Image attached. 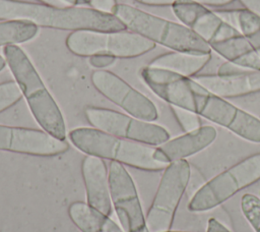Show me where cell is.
<instances>
[{
  "instance_id": "cell-1",
  "label": "cell",
  "mask_w": 260,
  "mask_h": 232,
  "mask_svg": "<svg viewBox=\"0 0 260 232\" xmlns=\"http://www.w3.org/2000/svg\"><path fill=\"white\" fill-rule=\"evenodd\" d=\"M0 19L23 20L63 31L125 32L127 27L114 14L86 7H55L43 3L0 0Z\"/></svg>"
},
{
  "instance_id": "cell-2",
  "label": "cell",
  "mask_w": 260,
  "mask_h": 232,
  "mask_svg": "<svg viewBox=\"0 0 260 232\" xmlns=\"http://www.w3.org/2000/svg\"><path fill=\"white\" fill-rule=\"evenodd\" d=\"M3 54L6 64L39 125L51 135L65 140L66 125L61 110L28 56L17 45L5 46Z\"/></svg>"
},
{
  "instance_id": "cell-3",
  "label": "cell",
  "mask_w": 260,
  "mask_h": 232,
  "mask_svg": "<svg viewBox=\"0 0 260 232\" xmlns=\"http://www.w3.org/2000/svg\"><path fill=\"white\" fill-rule=\"evenodd\" d=\"M69 139L79 151L144 171H164L169 164L154 158L155 147L124 139L98 128L78 127L69 132Z\"/></svg>"
},
{
  "instance_id": "cell-4",
  "label": "cell",
  "mask_w": 260,
  "mask_h": 232,
  "mask_svg": "<svg viewBox=\"0 0 260 232\" xmlns=\"http://www.w3.org/2000/svg\"><path fill=\"white\" fill-rule=\"evenodd\" d=\"M132 33L173 51L211 53L208 43L182 23L150 14L128 4H117L112 11Z\"/></svg>"
},
{
  "instance_id": "cell-5",
  "label": "cell",
  "mask_w": 260,
  "mask_h": 232,
  "mask_svg": "<svg viewBox=\"0 0 260 232\" xmlns=\"http://www.w3.org/2000/svg\"><path fill=\"white\" fill-rule=\"evenodd\" d=\"M260 180V153L248 156L204 183L188 204L190 212H206Z\"/></svg>"
},
{
  "instance_id": "cell-6",
  "label": "cell",
  "mask_w": 260,
  "mask_h": 232,
  "mask_svg": "<svg viewBox=\"0 0 260 232\" xmlns=\"http://www.w3.org/2000/svg\"><path fill=\"white\" fill-rule=\"evenodd\" d=\"M66 46L78 56L110 55L115 58H133L153 50L156 44L135 33L76 31L69 34Z\"/></svg>"
},
{
  "instance_id": "cell-7",
  "label": "cell",
  "mask_w": 260,
  "mask_h": 232,
  "mask_svg": "<svg viewBox=\"0 0 260 232\" xmlns=\"http://www.w3.org/2000/svg\"><path fill=\"white\" fill-rule=\"evenodd\" d=\"M190 177L191 167L187 160L172 162L165 168L151 206L145 216L149 232L171 230Z\"/></svg>"
},
{
  "instance_id": "cell-8",
  "label": "cell",
  "mask_w": 260,
  "mask_h": 232,
  "mask_svg": "<svg viewBox=\"0 0 260 232\" xmlns=\"http://www.w3.org/2000/svg\"><path fill=\"white\" fill-rule=\"evenodd\" d=\"M84 114L94 128L124 139L152 147H158L170 139V133L165 127L115 110L88 106Z\"/></svg>"
},
{
  "instance_id": "cell-9",
  "label": "cell",
  "mask_w": 260,
  "mask_h": 232,
  "mask_svg": "<svg viewBox=\"0 0 260 232\" xmlns=\"http://www.w3.org/2000/svg\"><path fill=\"white\" fill-rule=\"evenodd\" d=\"M144 83L161 100L170 104L197 113L200 96L207 93L192 77L152 66L140 69Z\"/></svg>"
},
{
  "instance_id": "cell-10",
  "label": "cell",
  "mask_w": 260,
  "mask_h": 232,
  "mask_svg": "<svg viewBox=\"0 0 260 232\" xmlns=\"http://www.w3.org/2000/svg\"><path fill=\"white\" fill-rule=\"evenodd\" d=\"M109 185L113 207L125 232H140L146 226L145 216L135 183L123 164L111 161Z\"/></svg>"
},
{
  "instance_id": "cell-11",
  "label": "cell",
  "mask_w": 260,
  "mask_h": 232,
  "mask_svg": "<svg viewBox=\"0 0 260 232\" xmlns=\"http://www.w3.org/2000/svg\"><path fill=\"white\" fill-rule=\"evenodd\" d=\"M197 114L248 141L260 142V119L226 99L209 92L203 94L198 101Z\"/></svg>"
},
{
  "instance_id": "cell-12",
  "label": "cell",
  "mask_w": 260,
  "mask_h": 232,
  "mask_svg": "<svg viewBox=\"0 0 260 232\" xmlns=\"http://www.w3.org/2000/svg\"><path fill=\"white\" fill-rule=\"evenodd\" d=\"M90 79L96 91L132 117L149 122L158 118L153 102L115 73L100 69L91 73Z\"/></svg>"
},
{
  "instance_id": "cell-13",
  "label": "cell",
  "mask_w": 260,
  "mask_h": 232,
  "mask_svg": "<svg viewBox=\"0 0 260 232\" xmlns=\"http://www.w3.org/2000/svg\"><path fill=\"white\" fill-rule=\"evenodd\" d=\"M69 144L45 130L0 124V151L38 157H53L67 152Z\"/></svg>"
},
{
  "instance_id": "cell-14",
  "label": "cell",
  "mask_w": 260,
  "mask_h": 232,
  "mask_svg": "<svg viewBox=\"0 0 260 232\" xmlns=\"http://www.w3.org/2000/svg\"><path fill=\"white\" fill-rule=\"evenodd\" d=\"M172 10L182 24L192 30L208 45L241 35L203 4L193 1L177 2L172 5Z\"/></svg>"
},
{
  "instance_id": "cell-15",
  "label": "cell",
  "mask_w": 260,
  "mask_h": 232,
  "mask_svg": "<svg viewBox=\"0 0 260 232\" xmlns=\"http://www.w3.org/2000/svg\"><path fill=\"white\" fill-rule=\"evenodd\" d=\"M81 174L87 204L106 216H112L113 204L110 193L109 172L104 160L87 155L81 163Z\"/></svg>"
},
{
  "instance_id": "cell-16",
  "label": "cell",
  "mask_w": 260,
  "mask_h": 232,
  "mask_svg": "<svg viewBox=\"0 0 260 232\" xmlns=\"http://www.w3.org/2000/svg\"><path fill=\"white\" fill-rule=\"evenodd\" d=\"M216 136L217 131L213 126L202 125L195 130L185 132L172 139L170 138L165 143L155 147L154 158L165 164L186 160L208 148L215 140Z\"/></svg>"
},
{
  "instance_id": "cell-17",
  "label": "cell",
  "mask_w": 260,
  "mask_h": 232,
  "mask_svg": "<svg viewBox=\"0 0 260 232\" xmlns=\"http://www.w3.org/2000/svg\"><path fill=\"white\" fill-rule=\"evenodd\" d=\"M192 78L209 93L223 99L260 92V70H250L232 75L197 74Z\"/></svg>"
},
{
  "instance_id": "cell-18",
  "label": "cell",
  "mask_w": 260,
  "mask_h": 232,
  "mask_svg": "<svg viewBox=\"0 0 260 232\" xmlns=\"http://www.w3.org/2000/svg\"><path fill=\"white\" fill-rule=\"evenodd\" d=\"M209 47L231 63L249 70H260V56L257 49L242 35L210 43Z\"/></svg>"
},
{
  "instance_id": "cell-19",
  "label": "cell",
  "mask_w": 260,
  "mask_h": 232,
  "mask_svg": "<svg viewBox=\"0 0 260 232\" xmlns=\"http://www.w3.org/2000/svg\"><path fill=\"white\" fill-rule=\"evenodd\" d=\"M210 53H191L172 51L151 60L149 66L167 69L187 77H193L210 61Z\"/></svg>"
},
{
  "instance_id": "cell-20",
  "label": "cell",
  "mask_w": 260,
  "mask_h": 232,
  "mask_svg": "<svg viewBox=\"0 0 260 232\" xmlns=\"http://www.w3.org/2000/svg\"><path fill=\"white\" fill-rule=\"evenodd\" d=\"M68 215L81 232H125L115 221L87 202L73 201L68 208Z\"/></svg>"
},
{
  "instance_id": "cell-21",
  "label": "cell",
  "mask_w": 260,
  "mask_h": 232,
  "mask_svg": "<svg viewBox=\"0 0 260 232\" xmlns=\"http://www.w3.org/2000/svg\"><path fill=\"white\" fill-rule=\"evenodd\" d=\"M222 20L235 27L252 45L260 50V16L246 8L214 11Z\"/></svg>"
},
{
  "instance_id": "cell-22",
  "label": "cell",
  "mask_w": 260,
  "mask_h": 232,
  "mask_svg": "<svg viewBox=\"0 0 260 232\" xmlns=\"http://www.w3.org/2000/svg\"><path fill=\"white\" fill-rule=\"evenodd\" d=\"M39 33L38 25L23 20L0 22V46L17 45L34 39Z\"/></svg>"
},
{
  "instance_id": "cell-23",
  "label": "cell",
  "mask_w": 260,
  "mask_h": 232,
  "mask_svg": "<svg viewBox=\"0 0 260 232\" xmlns=\"http://www.w3.org/2000/svg\"><path fill=\"white\" fill-rule=\"evenodd\" d=\"M241 210L255 232H260V197L246 193L241 199Z\"/></svg>"
},
{
  "instance_id": "cell-24",
  "label": "cell",
  "mask_w": 260,
  "mask_h": 232,
  "mask_svg": "<svg viewBox=\"0 0 260 232\" xmlns=\"http://www.w3.org/2000/svg\"><path fill=\"white\" fill-rule=\"evenodd\" d=\"M171 110L178 122V124L181 126V128L185 131V132H189L192 130H195L197 128H199L200 126H202L201 123V119H200V115L184 109V108H180L177 106H171Z\"/></svg>"
},
{
  "instance_id": "cell-25",
  "label": "cell",
  "mask_w": 260,
  "mask_h": 232,
  "mask_svg": "<svg viewBox=\"0 0 260 232\" xmlns=\"http://www.w3.org/2000/svg\"><path fill=\"white\" fill-rule=\"evenodd\" d=\"M22 97V93L16 81L0 83V113L16 104Z\"/></svg>"
},
{
  "instance_id": "cell-26",
  "label": "cell",
  "mask_w": 260,
  "mask_h": 232,
  "mask_svg": "<svg viewBox=\"0 0 260 232\" xmlns=\"http://www.w3.org/2000/svg\"><path fill=\"white\" fill-rule=\"evenodd\" d=\"M135 2H138L140 4L149 5V6H168L173 5L177 2H183V1H193L200 4H203L205 6H224L230 3H232L234 0H133Z\"/></svg>"
},
{
  "instance_id": "cell-27",
  "label": "cell",
  "mask_w": 260,
  "mask_h": 232,
  "mask_svg": "<svg viewBox=\"0 0 260 232\" xmlns=\"http://www.w3.org/2000/svg\"><path fill=\"white\" fill-rule=\"evenodd\" d=\"M116 58L110 55H93L89 57V64L92 67L102 69L112 65L115 62Z\"/></svg>"
},
{
  "instance_id": "cell-28",
  "label": "cell",
  "mask_w": 260,
  "mask_h": 232,
  "mask_svg": "<svg viewBox=\"0 0 260 232\" xmlns=\"http://www.w3.org/2000/svg\"><path fill=\"white\" fill-rule=\"evenodd\" d=\"M250 71L249 69L240 67L234 63H231L229 61H225L224 63H222L218 68H217V72L216 74L218 75H232V74H238V73H243V72H247Z\"/></svg>"
},
{
  "instance_id": "cell-29",
  "label": "cell",
  "mask_w": 260,
  "mask_h": 232,
  "mask_svg": "<svg viewBox=\"0 0 260 232\" xmlns=\"http://www.w3.org/2000/svg\"><path fill=\"white\" fill-rule=\"evenodd\" d=\"M89 4L98 10L112 13L113 9L117 5L116 0H90Z\"/></svg>"
},
{
  "instance_id": "cell-30",
  "label": "cell",
  "mask_w": 260,
  "mask_h": 232,
  "mask_svg": "<svg viewBox=\"0 0 260 232\" xmlns=\"http://www.w3.org/2000/svg\"><path fill=\"white\" fill-rule=\"evenodd\" d=\"M206 232H231L223 224H221L218 220L211 218L207 222Z\"/></svg>"
},
{
  "instance_id": "cell-31",
  "label": "cell",
  "mask_w": 260,
  "mask_h": 232,
  "mask_svg": "<svg viewBox=\"0 0 260 232\" xmlns=\"http://www.w3.org/2000/svg\"><path fill=\"white\" fill-rule=\"evenodd\" d=\"M239 1L242 3V5L246 9L260 16V0H239Z\"/></svg>"
},
{
  "instance_id": "cell-32",
  "label": "cell",
  "mask_w": 260,
  "mask_h": 232,
  "mask_svg": "<svg viewBox=\"0 0 260 232\" xmlns=\"http://www.w3.org/2000/svg\"><path fill=\"white\" fill-rule=\"evenodd\" d=\"M38 1L43 4H47V5H51V6H55V7H67L68 6L62 0H38Z\"/></svg>"
},
{
  "instance_id": "cell-33",
  "label": "cell",
  "mask_w": 260,
  "mask_h": 232,
  "mask_svg": "<svg viewBox=\"0 0 260 232\" xmlns=\"http://www.w3.org/2000/svg\"><path fill=\"white\" fill-rule=\"evenodd\" d=\"M68 6H76L80 4H89L90 0H62Z\"/></svg>"
},
{
  "instance_id": "cell-34",
  "label": "cell",
  "mask_w": 260,
  "mask_h": 232,
  "mask_svg": "<svg viewBox=\"0 0 260 232\" xmlns=\"http://www.w3.org/2000/svg\"><path fill=\"white\" fill-rule=\"evenodd\" d=\"M6 66V61H5V58H3L1 55H0V71Z\"/></svg>"
},
{
  "instance_id": "cell-35",
  "label": "cell",
  "mask_w": 260,
  "mask_h": 232,
  "mask_svg": "<svg viewBox=\"0 0 260 232\" xmlns=\"http://www.w3.org/2000/svg\"><path fill=\"white\" fill-rule=\"evenodd\" d=\"M165 232H188V231H175V230H168Z\"/></svg>"
},
{
  "instance_id": "cell-36",
  "label": "cell",
  "mask_w": 260,
  "mask_h": 232,
  "mask_svg": "<svg viewBox=\"0 0 260 232\" xmlns=\"http://www.w3.org/2000/svg\"><path fill=\"white\" fill-rule=\"evenodd\" d=\"M140 232H149V230H148V228L147 227H145L144 229H142Z\"/></svg>"
},
{
  "instance_id": "cell-37",
  "label": "cell",
  "mask_w": 260,
  "mask_h": 232,
  "mask_svg": "<svg viewBox=\"0 0 260 232\" xmlns=\"http://www.w3.org/2000/svg\"><path fill=\"white\" fill-rule=\"evenodd\" d=\"M258 51V54H259V56H260V50H257Z\"/></svg>"
}]
</instances>
